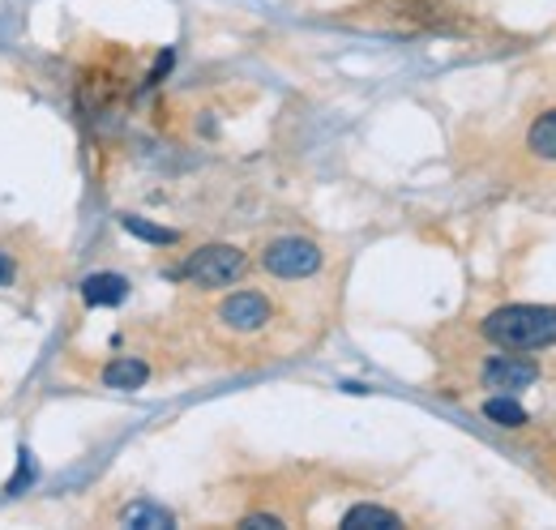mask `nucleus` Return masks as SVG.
I'll use <instances>...</instances> for the list:
<instances>
[{
    "label": "nucleus",
    "instance_id": "f257e3e1",
    "mask_svg": "<svg viewBox=\"0 0 556 530\" xmlns=\"http://www.w3.org/2000/svg\"><path fill=\"white\" fill-rule=\"evenodd\" d=\"M484 333L505 351H535L556 342V308L553 304H509L488 313Z\"/></svg>",
    "mask_w": 556,
    "mask_h": 530
},
{
    "label": "nucleus",
    "instance_id": "f03ea898",
    "mask_svg": "<svg viewBox=\"0 0 556 530\" xmlns=\"http://www.w3.org/2000/svg\"><path fill=\"white\" fill-rule=\"evenodd\" d=\"M240 269H244V253L231 249V244H206V249H198L189 262L180 265V274L202 282V287H227Z\"/></svg>",
    "mask_w": 556,
    "mask_h": 530
},
{
    "label": "nucleus",
    "instance_id": "7ed1b4c3",
    "mask_svg": "<svg viewBox=\"0 0 556 530\" xmlns=\"http://www.w3.org/2000/svg\"><path fill=\"white\" fill-rule=\"evenodd\" d=\"M262 265L278 278H308L321 265V249L313 240H304V236H282L262 253Z\"/></svg>",
    "mask_w": 556,
    "mask_h": 530
},
{
    "label": "nucleus",
    "instance_id": "20e7f679",
    "mask_svg": "<svg viewBox=\"0 0 556 530\" xmlns=\"http://www.w3.org/2000/svg\"><path fill=\"white\" fill-rule=\"evenodd\" d=\"M535 377H540V364L522 359V355H492L484 364V386L488 390H501V394L527 390Z\"/></svg>",
    "mask_w": 556,
    "mask_h": 530
},
{
    "label": "nucleus",
    "instance_id": "39448f33",
    "mask_svg": "<svg viewBox=\"0 0 556 530\" xmlns=\"http://www.w3.org/2000/svg\"><path fill=\"white\" fill-rule=\"evenodd\" d=\"M218 317H223V326L249 333V330H262V326L270 321V304H266V295H257V291H236V295L223 300Z\"/></svg>",
    "mask_w": 556,
    "mask_h": 530
},
{
    "label": "nucleus",
    "instance_id": "423d86ee",
    "mask_svg": "<svg viewBox=\"0 0 556 530\" xmlns=\"http://www.w3.org/2000/svg\"><path fill=\"white\" fill-rule=\"evenodd\" d=\"M125 295H129V282H125L121 274H90V278L81 282V300H86L90 308L125 304Z\"/></svg>",
    "mask_w": 556,
    "mask_h": 530
},
{
    "label": "nucleus",
    "instance_id": "0eeeda50",
    "mask_svg": "<svg viewBox=\"0 0 556 530\" xmlns=\"http://www.w3.org/2000/svg\"><path fill=\"white\" fill-rule=\"evenodd\" d=\"M146 377H150V368H146L141 359H129V355H121V359H112V364L103 368V386H108V390H141Z\"/></svg>",
    "mask_w": 556,
    "mask_h": 530
},
{
    "label": "nucleus",
    "instance_id": "6e6552de",
    "mask_svg": "<svg viewBox=\"0 0 556 530\" xmlns=\"http://www.w3.org/2000/svg\"><path fill=\"white\" fill-rule=\"evenodd\" d=\"M343 527L348 530H394V527H403V518H399L394 509H381V505H355V509H348Z\"/></svg>",
    "mask_w": 556,
    "mask_h": 530
},
{
    "label": "nucleus",
    "instance_id": "1a4fd4ad",
    "mask_svg": "<svg viewBox=\"0 0 556 530\" xmlns=\"http://www.w3.org/2000/svg\"><path fill=\"white\" fill-rule=\"evenodd\" d=\"M484 415L492 419V424H501V428H522L527 424V411L514 402L509 394H496L484 402Z\"/></svg>",
    "mask_w": 556,
    "mask_h": 530
},
{
    "label": "nucleus",
    "instance_id": "9d476101",
    "mask_svg": "<svg viewBox=\"0 0 556 530\" xmlns=\"http://www.w3.org/2000/svg\"><path fill=\"white\" fill-rule=\"evenodd\" d=\"M527 146H531L540 159H556V112H544V116L531 125Z\"/></svg>",
    "mask_w": 556,
    "mask_h": 530
},
{
    "label": "nucleus",
    "instance_id": "9b49d317",
    "mask_svg": "<svg viewBox=\"0 0 556 530\" xmlns=\"http://www.w3.org/2000/svg\"><path fill=\"white\" fill-rule=\"evenodd\" d=\"M121 522H125V527H172V514L159 509V505H146V501H141V505H134V509L121 514Z\"/></svg>",
    "mask_w": 556,
    "mask_h": 530
},
{
    "label": "nucleus",
    "instance_id": "f8f14e48",
    "mask_svg": "<svg viewBox=\"0 0 556 530\" xmlns=\"http://www.w3.org/2000/svg\"><path fill=\"white\" fill-rule=\"evenodd\" d=\"M125 231H134V236L150 240V244H176V231L154 227V223H146V218H138V214H125Z\"/></svg>",
    "mask_w": 556,
    "mask_h": 530
},
{
    "label": "nucleus",
    "instance_id": "ddd939ff",
    "mask_svg": "<svg viewBox=\"0 0 556 530\" xmlns=\"http://www.w3.org/2000/svg\"><path fill=\"white\" fill-rule=\"evenodd\" d=\"M240 527H249V530H270V527H282V518H275V514H249Z\"/></svg>",
    "mask_w": 556,
    "mask_h": 530
},
{
    "label": "nucleus",
    "instance_id": "4468645a",
    "mask_svg": "<svg viewBox=\"0 0 556 530\" xmlns=\"http://www.w3.org/2000/svg\"><path fill=\"white\" fill-rule=\"evenodd\" d=\"M9 274H13V269H9V262L0 257V282H9Z\"/></svg>",
    "mask_w": 556,
    "mask_h": 530
}]
</instances>
